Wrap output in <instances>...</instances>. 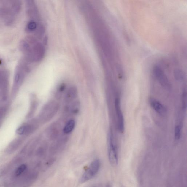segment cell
<instances>
[{"instance_id":"obj_1","label":"cell","mask_w":187,"mask_h":187,"mask_svg":"<svg viewBox=\"0 0 187 187\" xmlns=\"http://www.w3.org/2000/svg\"><path fill=\"white\" fill-rule=\"evenodd\" d=\"M100 167V160L98 159L94 160L82 174L79 181L80 183H84L93 178L98 173Z\"/></svg>"},{"instance_id":"obj_2","label":"cell","mask_w":187,"mask_h":187,"mask_svg":"<svg viewBox=\"0 0 187 187\" xmlns=\"http://www.w3.org/2000/svg\"><path fill=\"white\" fill-rule=\"evenodd\" d=\"M108 157L110 164L116 166L118 163V154L117 147L114 140L113 134L111 131H109L108 135Z\"/></svg>"},{"instance_id":"obj_3","label":"cell","mask_w":187,"mask_h":187,"mask_svg":"<svg viewBox=\"0 0 187 187\" xmlns=\"http://www.w3.org/2000/svg\"><path fill=\"white\" fill-rule=\"evenodd\" d=\"M153 70L155 78L160 85L166 89H170V82L161 68L159 66L156 65L153 67Z\"/></svg>"},{"instance_id":"obj_4","label":"cell","mask_w":187,"mask_h":187,"mask_svg":"<svg viewBox=\"0 0 187 187\" xmlns=\"http://www.w3.org/2000/svg\"><path fill=\"white\" fill-rule=\"evenodd\" d=\"M115 107L117 117L118 131L122 134L125 131L124 119L121 109L120 99L118 98L115 100Z\"/></svg>"},{"instance_id":"obj_5","label":"cell","mask_w":187,"mask_h":187,"mask_svg":"<svg viewBox=\"0 0 187 187\" xmlns=\"http://www.w3.org/2000/svg\"><path fill=\"white\" fill-rule=\"evenodd\" d=\"M37 128L34 123H26L22 125L17 129V133L19 135L26 136L32 133Z\"/></svg>"},{"instance_id":"obj_6","label":"cell","mask_w":187,"mask_h":187,"mask_svg":"<svg viewBox=\"0 0 187 187\" xmlns=\"http://www.w3.org/2000/svg\"><path fill=\"white\" fill-rule=\"evenodd\" d=\"M149 103L152 108L159 115H164L167 113L166 107L157 100L150 98L149 99Z\"/></svg>"},{"instance_id":"obj_7","label":"cell","mask_w":187,"mask_h":187,"mask_svg":"<svg viewBox=\"0 0 187 187\" xmlns=\"http://www.w3.org/2000/svg\"><path fill=\"white\" fill-rule=\"evenodd\" d=\"M55 104V103H50L44 108L42 110V116L44 117V118H50L53 116L58 109V106Z\"/></svg>"},{"instance_id":"obj_8","label":"cell","mask_w":187,"mask_h":187,"mask_svg":"<svg viewBox=\"0 0 187 187\" xmlns=\"http://www.w3.org/2000/svg\"><path fill=\"white\" fill-rule=\"evenodd\" d=\"M23 138H20L15 139L12 143L9 145L8 148H7V150L8 153H12V152L15 151L17 148L20 146L23 143Z\"/></svg>"},{"instance_id":"obj_9","label":"cell","mask_w":187,"mask_h":187,"mask_svg":"<svg viewBox=\"0 0 187 187\" xmlns=\"http://www.w3.org/2000/svg\"><path fill=\"white\" fill-rule=\"evenodd\" d=\"M75 122L74 120H69L66 123L63 129V131L65 134H69L72 132L75 128Z\"/></svg>"},{"instance_id":"obj_10","label":"cell","mask_w":187,"mask_h":187,"mask_svg":"<svg viewBox=\"0 0 187 187\" xmlns=\"http://www.w3.org/2000/svg\"><path fill=\"white\" fill-rule=\"evenodd\" d=\"M182 126L180 125H177L174 129V139L176 141L180 140L181 135Z\"/></svg>"},{"instance_id":"obj_11","label":"cell","mask_w":187,"mask_h":187,"mask_svg":"<svg viewBox=\"0 0 187 187\" xmlns=\"http://www.w3.org/2000/svg\"><path fill=\"white\" fill-rule=\"evenodd\" d=\"M174 77L176 80L182 81L184 78V74L181 69H177L174 71Z\"/></svg>"},{"instance_id":"obj_12","label":"cell","mask_w":187,"mask_h":187,"mask_svg":"<svg viewBox=\"0 0 187 187\" xmlns=\"http://www.w3.org/2000/svg\"><path fill=\"white\" fill-rule=\"evenodd\" d=\"M27 169V166L25 164H21L19 166L14 172V175L16 177L19 176L23 174L26 171Z\"/></svg>"},{"instance_id":"obj_13","label":"cell","mask_w":187,"mask_h":187,"mask_svg":"<svg viewBox=\"0 0 187 187\" xmlns=\"http://www.w3.org/2000/svg\"><path fill=\"white\" fill-rule=\"evenodd\" d=\"M77 93V91L75 88H71L68 92L67 94H66V98L69 99H74V98L75 97Z\"/></svg>"},{"instance_id":"obj_14","label":"cell","mask_w":187,"mask_h":187,"mask_svg":"<svg viewBox=\"0 0 187 187\" xmlns=\"http://www.w3.org/2000/svg\"><path fill=\"white\" fill-rule=\"evenodd\" d=\"M182 106L183 109H186L187 105V93L186 90H184L182 96Z\"/></svg>"},{"instance_id":"obj_15","label":"cell","mask_w":187,"mask_h":187,"mask_svg":"<svg viewBox=\"0 0 187 187\" xmlns=\"http://www.w3.org/2000/svg\"><path fill=\"white\" fill-rule=\"evenodd\" d=\"M37 27V24L35 22L33 21H31L28 23L27 26V29L28 31H33L35 30Z\"/></svg>"},{"instance_id":"obj_16","label":"cell","mask_w":187,"mask_h":187,"mask_svg":"<svg viewBox=\"0 0 187 187\" xmlns=\"http://www.w3.org/2000/svg\"><path fill=\"white\" fill-rule=\"evenodd\" d=\"M88 187H102L100 185L94 184Z\"/></svg>"}]
</instances>
